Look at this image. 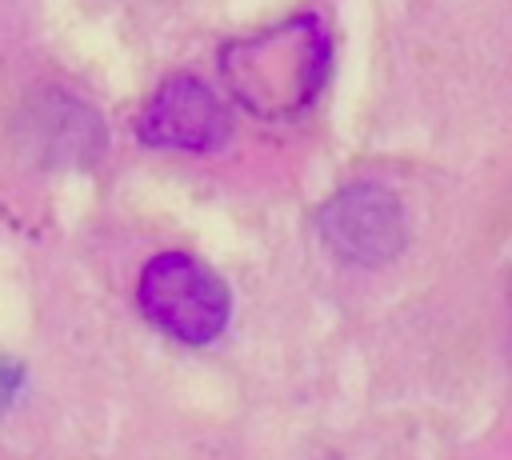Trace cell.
<instances>
[{
    "label": "cell",
    "mask_w": 512,
    "mask_h": 460,
    "mask_svg": "<svg viewBox=\"0 0 512 460\" xmlns=\"http://www.w3.org/2000/svg\"><path fill=\"white\" fill-rule=\"evenodd\" d=\"M320 236L344 264H384L404 244L400 200L380 184H352L320 208Z\"/></svg>",
    "instance_id": "3"
},
{
    "label": "cell",
    "mask_w": 512,
    "mask_h": 460,
    "mask_svg": "<svg viewBox=\"0 0 512 460\" xmlns=\"http://www.w3.org/2000/svg\"><path fill=\"white\" fill-rule=\"evenodd\" d=\"M16 140L40 168H80L100 156L104 128L84 100L44 88L16 112Z\"/></svg>",
    "instance_id": "4"
},
{
    "label": "cell",
    "mask_w": 512,
    "mask_h": 460,
    "mask_svg": "<svg viewBox=\"0 0 512 460\" xmlns=\"http://www.w3.org/2000/svg\"><path fill=\"white\" fill-rule=\"evenodd\" d=\"M136 132L152 148L208 152V148H220L228 140L232 124H228L220 96L208 84H200L196 76H172L144 104Z\"/></svg>",
    "instance_id": "5"
},
{
    "label": "cell",
    "mask_w": 512,
    "mask_h": 460,
    "mask_svg": "<svg viewBox=\"0 0 512 460\" xmlns=\"http://www.w3.org/2000/svg\"><path fill=\"white\" fill-rule=\"evenodd\" d=\"M16 388H20V364H12L8 356H0V412L12 404Z\"/></svg>",
    "instance_id": "6"
},
{
    "label": "cell",
    "mask_w": 512,
    "mask_h": 460,
    "mask_svg": "<svg viewBox=\"0 0 512 460\" xmlns=\"http://www.w3.org/2000/svg\"><path fill=\"white\" fill-rule=\"evenodd\" d=\"M332 60L328 28L316 16L280 20L256 36L232 40L220 52L228 92L264 120H288L304 112L324 88Z\"/></svg>",
    "instance_id": "1"
},
{
    "label": "cell",
    "mask_w": 512,
    "mask_h": 460,
    "mask_svg": "<svg viewBox=\"0 0 512 460\" xmlns=\"http://www.w3.org/2000/svg\"><path fill=\"white\" fill-rule=\"evenodd\" d=\"M136 300H140V312L180 344L216 340L232 312L224 280L188 252L152 256L140 272Z\"/></svg>",
    "instance_id": "2"
}]
</instances>
